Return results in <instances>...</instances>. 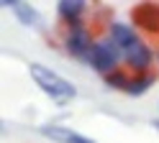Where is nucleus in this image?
<instances>
[{
  "instance_id": "nucleus-12",
  "label": "nucleus",
  "mask_w": 159,
  "mask_h": 143,
  "mask_svg": "<svg viewBox=\"0 0 159 143\" xmlns=\"http://www.w3.org/2000/svg\"><path fill=\"white\" fill-rule=\"evenodd\" d=\"M152 128H154V130H159V118H154V120H152Z\"/></svg>"
},
{
  "instance_id": "nucleus-5",
  "label": "nucleus",
  "mask_w": 159,
  "mask_h": 143,
  "mask_svg": "<svg viewBox=\"0 0 159 143\" xmlns=\"http://www.w3.org/2000/svg\"><path fill=\"white\" fill-rule=\"evenodd\" d=\"M105 36L111 38L118 49H121V54L131 51V49L139 44V41L144 38L131 20H121V18H111V20L105 23Z\"/></svg>"
},
{
  "instance_id": "nucleus-10",
  "label": "nucleus",
  "mask_w": 159,
  "mask_h": 143,
  "mask_svg": "<svg viewBox=\"0 0 159 143\" xmlns=\"http://www.w3.org/2000/svg\"><path fill=\"white\" fill-rule=\"evenodd\" d=\"M154 84H157V72H149V74H131L126 95L128 97H144Z\"/></svg>"
},
{
  "instance_id": "nucleus-6",
  "label": "nucleus",
  "mask_w": 159,
  "mask_h": 143,
  "mask_svg": "<svg viewBox=\"0 0 159 143\" xmlns=\"http://www.w3.org/2000/svg\"><path fill=\"white\" fill-rule=\"evenodd\" d=\"M131 23L139 28V33L159 36V3H139L131 8Z\"/></svg>"
},
{
  "instance_id": "nucleus-1",
  "label": "nucleus",
  "mask_w": 159,
  "mask_h": 143,
  "mask_svg": "<svg viewBox=\"0 0 159 143\" xmlns=\"http://www.w3.org/2000/svg\"><path fill=\"white\" fill-rule=\"evenodd\" d=\"M28 74H31L34 84L41 89L44 95L54 102V105H59V107H67L69 102H72V100L80 95L77 87H75L67 77L57 74L54 69H49V67H44V64H39V61H31V64H28Z\"/></svg>"
},
{
  "instance_id": "nucleus-3",
  "label": "nucleus",
  "mask_w": 159,
  "mask_h": 143,
  "mask_svg": "<svg viewBox=\"0 0 159 143\" xmlns=\"http://www.w3.org/2000/svg\"><path fill=\"white\" fill-rule=\"evenodd\" d=\"M95 31L82 23V26H75V28H64V36H62V49H64V54L69 59H75V61H82V64H87V56H90V51L95 46Z\"/></svg>"
},
{
  "instance_id": "nucleus-11",
  "label": "nucleus",
  "mask_w": 159,
  "mask_h": 143,
  "mask_svg": "<svg viewBox=\"0 0 159 143\" xmlns=\"http://www.w3.org/2000/svg\"><path fill=\"white\" fill-rule=\"evenodd\" d=\"M128 82H131V72L128 69H116V72H111L108 77H103V84L108 87V89H113V92H126L128 89Z\"/></svg>"
},
{
  "instance_id": "nucleus-14",
  "label": "nucleus",
  "mask_w": 159,
  "mask_h": 143,
  "mask_svg": "<svg viewBox=\"0 0 159 143\" xmlns=\"http://www.w3.org/2000/svg\"><path fill=\"white\" fill-rule=\"evenodd\" d=\"M157 107H159V102H157Z\"/></svg>"
},
{
  "instance_id": "nucleus-4",
  "label": "nucleus",
  "mask_w": 159,
  "mask_h": 143,
  "mask_svg": "<svg viewBox=\"0 0 159 143\" xmlns=\"http://www.w3.org/2000/svg\"><path fill=\"white\" fill-rule=\"evenodd\" d=\"M154 64H157V49L146 38H141L131 51L123 54V69H128L131 74H149V72H154Z\"/></svg>"
},
{
  "instance_id": "nucleus-8",
  "label": "nucleus",
  "mask_w": 159,
  "mask_h": 143,
  "mask_svg": "<svg viewBox=\"0 0 159 143\" xmlns=\"http://www.w3.org/2000/svg\"><path fill=\"white\" fill-rule=\"evenodd\" d=\"M87 10H90V5L85 0H59L57 3V18L64 28H75V26L87 23L85 20Z\"/></svg>"
},
{
  "instance_id": "nucleus-7",
  "label": "nucleus",
  "mask_w": 159,
  "mask_h": 143,
  "mask_svg": "<svg viewBox=\"0 0 159 143\" xmlns=\"http://www.w3.org/2000/svg\"><path fill=\"white\" fill-rule=\"evenodd\" d=\"M39 133L44 138H49L52 143H98L95 138L85 136V133H77L69 125H62V123H44V125H39Z\"/></svg>"
},
{
  "instance_id": "nucleus-13",
  "label": "nucleus",
  "mask_w": 159,
  "mask_h": 143,
  "mask_svg": "<svg viewBox=\"0 0 159 143\" xmlns=\"http://www.w3.org/2000/svg\"><path fill=\"white\" fill-rule=\"evenodd\" d=\"M157 67H159V49H157Z\"/></svg>"
},
{
  "instance_id": "nucleus-9",
  "label": "nucleus",
  "mask_w": 159,
  "mask_h": 143,
  "mask_svg": "<svg viewBox=\"0 0 159 143\" xmlns=\"http://www.w3.org/2000/svg\"><path fill=\"white\" fill-rule=\"evenodd\" d=\"M3 5L13 10L16 20H18L21 26H26V28H39V31L44 28V18H41V13H39V10H36L31 3H21V0H3Z\"/></svg>"
},
{
  "instance_id": "nucleus-2",
  "label": "nucleus",
  "mask_w": 159,
  "mask_h": 143,
  "mask_svg": "<svg viewBox=\"0 0 159 143\" xmlns=\"http://www.w3.org/2000/svg\"><path fill=\"white\" fill-rule=\"evenodd\" d=\"M87 67H90L95 74L108 77L111 72L123 67V54H121V49H118L108 36H98L90 56H87Z\"/></svg>"
}]
</instances>
